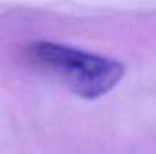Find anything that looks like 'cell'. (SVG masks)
<instances>
[{
  "mask_svg": "<svg viewBox=\"0 0 156 154\" xmlns=\"http://www.w3.org/2000/svg\"><path fill=\"white\" fill-rule=\"evenodd\" d=\"M30 54L85 100L100 98L112 91L126 71L117 59L53 41H35Z\"/></svg>",
  "mask_w": 156,
  "mask_h": 154,
  "instance_id": "6da1fadb",
  "label": "cell"
}]
</instances>
